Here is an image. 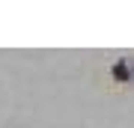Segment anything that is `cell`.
<instances>
[]
</instances>
